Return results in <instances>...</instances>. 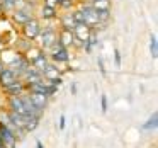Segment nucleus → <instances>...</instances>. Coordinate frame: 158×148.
<instances>
[{"label":"nucleus","instance_id":"15","mask_svg":"<svg viewBox=\"0 0 158 148\" xmlns=\"http://www.w3.org/2000/svg\"><path fill=\"white\" fill-rule=\"evenodd\" d=\"M158 128V112H153L150 117H148V121H144V124L141 126V129L144 131H153Z\"/></svg>","mask_w":158,"mask_h":148},{"label":"nucleus","instance_id":"18","mask_svg":"<svg viewBox=\"0 0 158 148\" xmlns=\"http://www.w3.org/2000/svg\"><path fill=\"white\" fill-rule=\"evenodd\" d=\"M150 53L151 58H158V39L155 34H150Z\"/></svg>","mask_w":158,"mask_h":148},{"label":"nucleus","instance_id":"21","mask_svg":"<svg viewBox=\"0 0 158 148\" xmlns=\"http://www.w3.org/2000/svg\"><path fill=\"white\" fill-rule=\"evenodd\" d=\"M114 65H116L117 70L121 68V51L117 48H114Z\"/></svg>","mask_w":158,"mask_h":148},{"label":"nucleus","instance_id":"16","mask_svg":"<svg viewBox=\"0 0 158 148\" xmlns=\"http://www.w3.org/2000/svg\"><path fill=\"white\" fill-rule=\"evenodd\" d=\"M48 63H49L48 55H46V53H43L41 56H38V58L31 63V66H32V68H36V70H39V72H43V70H44V66L48 65Z\"/></svg>","mask_w":158,"mask_h":148},{"label":"nucleus","instance_id":"20","mask_svg":"<svg viewBox=\"0 0 158 148\" xmlns=\"http://www.w3.org/2000/svg\"><path fill=\"white\" fill-rule=\"evenodd\" d=\"M107 109H109V102H107V95L106 94H102L100 95V111H102L104 114L107 112Z\"/></svg>","mask_w":158,"mask_h":148},{"label":"nucleus","instance_id":"14","mask_svg":"<svg viewBox=\"0 0 158 148\" xmlns=\"http://www.w3.org/2000/svg\"><path fill=\"white\" fill-rule=\"evenodd\" d=\"M97 12L99 11H112V0H92L89 2Z\"/></svg>","mask_w":158,"mask_h":148},{"label":"nucleus","instance_id":"5","mask_svg":"<svg viewBox=\"0 0 158 148\" xmlns=\"http://www.w3.org/2000/svg\"><path fill=\"white\" fill-rule=\"evenodd\" d=\"M22 56V53H19L15 48H5L0 51V61L4 66H10L17 61L19 58Z\"/></svg>","mask_w":158,"mask_h":148},{"label":"nucleus","instance_id":"19","mask_svg":"<svg viewBox=\"0 0 158 148\" xmlns=\"http://www.w3.org/2000/svg\"><path fill=\"white\" fill-rule=\"evenodd\" d=\"M2 9H4V14H10L15 9V0H0Z\"/></svg>","mask_w":158,"mask_h":148},{"label":"nucleus","instance_id":"7","mask_svg":"<svg viewBox=\"0 0 158 148\" xmlns=\"http://www.w3.org/2000/svg\"><path fill=\"white\" fill-rule=\"evenodd\" d=\"M9 17H10V22L15 26V27H21L24 22H27L31 17H34L32 14H29V12L26 11H21V9H15V11H12L10 14H9Z\"/></svg>","mask_w":158,"mask_h":148},{"label":"nucleus","instance_id":"25","mask_svg":"<svg viewBox=\"0 0 158 148\" xmlns=\"http://www.w3.org/2000/svg\"><path fill=\"white\" fill-rule=\"evenodd\" d=\"M70 92H72V95H75V94H77V85H75V83L70 85Z\"/></svg>","mask_w":158,"mask_h":148},{"label":"nucleus","instance_id":"28","mask_svg":"<svg viewBox=\"0 0 158 148\" xmlns=\"http://www.w3.org/2000/svg\"><path fill=\"white\" fill-rule=\"evenodd\" d=\"M85 2H92V0H85Z\"/></svg>","mask_w":158,"mask_h":148},{"label":"nucleus","instance_id":"27","mask_svg":"<svg viewBox=\"0 0 158 148\" xmlns=\"http://www.w3.org/2000/svg\"><path fill=\"white\" fill-rule=\"evenodd\" d=\"M2 15H5V14H4V9H2V4H0V17Z\"/></svg>","mask_w":158,"mask_h":148},{"label":"nucleus","instance_id":"9","mask_svg":"<svg viewBox=\"0 0 158 148\" xmlns=\"http://www.w3.org/2000/svg\"><path fill=\"white\" fill-rule=\"evenodd\" d=\"M17 80H19V77L15 75L9 66H4V68L0 70V87H2V89H5L7 85L17 82Z\"/></svg>","mask_w":158,"mask_h":148},{"label":"nucleus","instance_id":"13","mask_svg":"<svg viewBox=\"0 0 158 148\" xmlns=\"http://www.w3.org/2000/svg\"><path fill=\"white\" fill-rule=\"evenodd\" d=\"M43 53H44V51H43V49L39 48L38 44H32L31 48H27V49H26L24 53H22V56H24V58H26V60H27V61H29V65H31V63L34 61V60L38 58V56H41Z\"/></svg>","mask_w":158,"mask_h":148},{"label":"nucleus","instance_id":"2","mask_svg":"<svg viewBox=\"0 0 158 148\" xmlns=\"http://www.w3.org/2000/svg\"><path fill=\"white\" fill-rule=\"evenodd\" d=\"M19 29H21V36H24L29 41H36V38L39 36V32H41V29H43V22L34 15V17H31L27 22H24Z\"/></svg>","mask_w":158,"mask_h":148},{"label":"nucleus","instance_id":"1","mask_svg":"<svg viewBox=\"0 0 158 148\" xmlns=\"http://www.w3.org/2000/svg\"><path fill=\"white\" fill-rule=\"evenodd\" d=\"M36 41H38V46L43 51L51 48V46L58 41V26H56V22L43 24V29H41V32H39V36L36 38Z\"/></svg>","mask_w":158,"mask_h":148},{"label":"nucleus","instance_id":"11","mask_svg":"<svg viewBox=\"0 0 158 148\" xmlns=\"http://www.w3.org/2000/svg\"><path fill=\"white\" fill-rule=\"evenodd\" d=\"M27 97L29 100L32 102V106H36L38 109L44 111L46 106H48V95H44V94H39V92H27Z\"/></svg>","mask_w":158,"mask_h":148},{"label":"nucleus","instance_id":"26","mask_svg":"<svg viewBox=\"0 0 158 148\" xmlns=\"http://www.w3.org/2000/svg\"><path fill=\"white\" fill-rule=\"evenodd\" d=\"M36 148H44V145H43L41 140H36Z\"/></svg>","mask_w":158,"mask_h":148},{"label":"nucleus","instance_id":"17","mask_svg":"<svg viewBox=\"0 0 158 148\" xmlns=\"http://www.w3.org/2000/svg\"><path fill=\"white\" fill-rule=\"evenodd\" d=\"M39 119L41 117H34V116H31L27 121H26V126H24V131L26 133H31V131H34L36 128L39 126Z\"/></svg>","mask_w":158,"mask_h":148},{"label":"nucleus","instance_id":"4","mask_svg":"<svg viewBox=\"0 0 158 148\" xmlns=\"http://www.w3.org/2000/svg\"><path fill=\"white\" fill-rule=\"evenodd\" d=\"M36 12H38L36 17H38L43 24H51V22H56V17H58V14H60L58 9L48 7V5H44V4H38Z\"/></svg>","mask_w":158,"mask_h":148},{"label":"nucleus","instance_id":"12","mask_svg":"<svg viewBox=\"0 0 158 148\" xmlns=\"http://www.w3.org/2000/svg\"><path fill=\"white\" fill-rule=\"evenodd\" d=\"M4 92H5V95H7V97H10V95H21V94L26 92V85H24V82L19 78L17 82H14V83H10V85L5 87Z\"/></svg>","mask_w":158,"mask_h":148},{"label":"nucleus","instance_id":"3","mask_svg":"<svg viewBox=\"0 0 158 148\" xmlns=\"http://www.w3.org/2000/svg\"><path fill=\"white\" fill-rule=\"evenodd\" d=\"M41 75H43V78L49 80V82H51L53 85L61 87V83H63V72H61V70H60L58 66L55 65V63L49 61L48 65L44 66V70L41 72Z\"/></svg>","mask_w":158,"mask_h":148},{"label":"nucleus","instance_id":"24","mask_svg":"<svg viewBox=\"0 0 158 148\" xmlns=\"http://www.w3.org/2000/svg\"><path fill=\"white\" fill-rule=\"evenodd\" d=\"M58 128L60 129H65L66 128V117H65V114H61V116H60V123H58Z\"/></svg>","mask_w":158,"mask_h":148},{"label":"nucleus","instance_id":"22","mask_svg":"<svg viewBox=\"0 0 158 148\" xmlns=\"http://www.w3.org/2000/svg\"><path fill=\"white\" fill-rule=\"evenodd\" d=\"M97 65H99V72L102 73L104 77L107 75V72H106V66H104V61H102V58H97Z\"/></svg>","mask_w":158,"mask_h":148},{"label":"nucleus","instance_id":"10","mask_svg":"<svg viewBox=\"0 0 158 148\" xmlns=\"http://www.w3.org/2000/svg\"><path fill=\"white\" fill-rule=\"evenodd\" d=\"M73 39H75V38H73V31L58 27V43L63 46V48L72 49L73 48Z\"/></svg>","mask_w":158,"mask_h":148},{"label":"nucleus","instance_id":"23","mask_svg":"<svg viewBox=\"0 0 158 148\" xmlns=\"http://www.w3.org/2000/svg\"><path fill=\"white\" fill-rule=\"evenodd\" d=\"M43 4H44V5H48V7L58 9V0H43Z\"/></svg>","mask_w":158,"mask_h":148},{"label":"nucleus","instance_id":"8","mask_svg":"<svg viewBox=\"0 0 158 148\" xmlns=\"http://www.w3.org/2000/svg\"><path fill=\"white\" fill-rule=\"evenodd\" d=\"M75 19H73L72 15V11L68 12H61V14H58V17H56V26L61 29H70V31H73V27H75Z\"/></svg>","mask_w":158,"mask_h":148},{"label":"nucleus","instance_id":"6","mask_svg":"<svg viewBox=\"0 0 158 148\" xmlns=\"http://www.w3.org/2000/svg\"><path fill=\"white\" fill-rule=\"evenodd\" d=\"M0 140H2V143H4L5 148H15L17 146V138L14 136V133H12L4 123H0Z\"/></svg>","mask_w":158,"mask_h":148}]
</instances>
